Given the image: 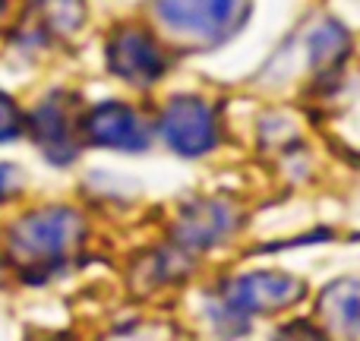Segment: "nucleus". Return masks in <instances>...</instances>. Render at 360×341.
<instances>
[]
</instances>
